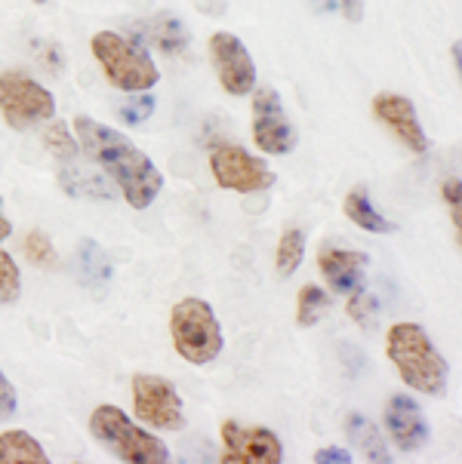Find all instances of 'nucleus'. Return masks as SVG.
Instances as JSON below:
<instances>
[{
	"label": "nucleus",
	"mask_w": 462,
	"mask_h": 464,
	"mask_svg": "<svg viewBox=\"0 0 462 464\" xmlns=\"http://www.w3.org/2000/svg\"><path fill=\"white\" fill-rule=\"evenodd\" d=\"M74 132H77V145L87 151V157L102 172H108L114 179L123 200L133 209L152 207L163 188V176L152 163V157L139 151L121 130L105 127V123L93 121L90 114H77Z\"/></svg>",
	"instance_id": "obj_1"
},
{
	"label": "nucleus",
	"mask_w": 462,
	"mask_h": 464,
	"mask_svg": "<svg viewBox=\"0 0 462 464\" xmlns=\"http://www.w3.org/2000/svg\"><path fill=\"white\" fill-rule=\"evenodd\" d=\"M386 353L404 384L426 397H441L450 382V366L419 324H395L386 335Z\"/></svg>",
	"instance_id": "obj_2"
},
{
	"label": "nucleus",
	"mask_w": 462,
	"mask_h": 464,
	"mask_svg": "<svg viewBox=\"0 0 462 464\" xmlns=\"http://www.w3.org/2000/svg\"><path fill=\"white\" fill-rule=\"evenodd\" d=\"M105 81L121 92H148L161 81V68L139 41H127L117 31H96L90 41Z\"/></svg>",
	"instance_id": "obj_3"
},
{
	"label": "nucleus",
	"mask_w": 462,
	"mask_h": 464,
	"mask_svg": "<svg viewBox=\"0 0 462 464\" xmlns=\"http://www.w3.org/2000/svg\"><path fill=\"white\" fill-rule=\"evenodd\" d=\"M90 434L93 440L114 455L117 461L127 464H167L170 450L161 437L148 434L139 424L130 421L123 409L112 403H102L90 415Z\"/></svg>",
	"instance_id": "obj_4"
},
{
	"label": "nucleus",
	"mask_w": 462,
	"mask_h": 464,
	"mask_svg": "<svg viewBox=\"0 0 462 464\" xmlns=\"http://www.w3.org/2000/svg\"><path fill=\"white\" fill-rule=\"evenodd\" d=\"M170 335L173 348L192 366H207L222 353V329L210 302L203 298H182L170 311Z\"/></svg>",
	"instance_id": "obj_5"
},
{
	"label": "nucleus",
	"mask_w": 462,
	"mask_h": 464,
	"mask_svg": "<svg viewBox=\"0 0 462 464\" xmlns=\"http://www.w3.org/2000/svg\"><path fill=\"white\" fill-rule=\"evenodd\" d=\"M0 114L6 127L31 130L56 117V99L25 71H0Z\"/></svg>",
	"instance_id": "obj_6"
},
{
	"label": "nucleus",
	"mask_w": 462,
	"mask_h": 464,
	"mask_svg": "<svg viewBox=\"0 0 462 464\" xmlns=\"http://www.w3.org/2000/svg\"><path fill=\"white\" fill-rule=\"evenodd\" d=\"M130 388H133V412H136V419L143 424L154 430L185 428L182 397H179V391L173 388L170 379L152 372H136Z\"/></svg>",
	"instance_id": "obj_7"
},
{
	"label": "nucleus",
	"mask_w": 462,
	"mask_h": 464,
	"mask_svg": "<svg viewBox=\"0 0 462 464\" xmlns=\"http://www.w3.org/2000/svg\"><path fill=\"white\" fill-rule=\"evenodd\" d=\"M210 169L219 188L238 194H260L269 191L278 182V176L269 169L262 157H253L238 145H219L210 154Z\"/></svg>",
	"instance_id": "obj_8"
},
{
	"label": "nucleus",
	"mask_w": 462,
	"mask_h": 464,
	"mask_svg": "<svg viewBox=\"0 0 462 464\" xmlns=\"http://www.w3.org/2000/svg\"><path fill=\"white\" fill-rule=\"evenodd\" d=\"M253 139L265 154H290L300 145V132L290 123L287 108L278 90L271 86H253Z\"/></svg>",
	"instance_id": "obj_9"
},
{
	"label": "nucleus",
	"mask_w": 462,
	"mask_h": 464,
	"mask_svg": "<svg viewBox=\"0 0 462 464\" xmlns=\"http://www.w3.org/2000/svg\"><path fill=\"white\" fill-rule=\"evenodd\" d=\"M222 461L229 464H280L284 461V446L275 430L262 424H241L222 421Z\"/></svg>",
	"instance_id": "obj_10"
},
{
	"label": "nucleus",
	"mask_w": 462,
	"mask_h": 464,
	"mask_svg": "<svg viewBox=\"0 0 462 464\" xmlns=\"http://www.w3.org/2000/svg\"><path fill=\"white\" fill-rule=\"evenodd\" d=\"M210 62H213L219 83H222V90L229 92V96H250V92H253L256 65L238 34H231V31H216V34L210 37Z\"/></svg>",
	"instance_id": "obj_11"
},
{
	"label": "nucleus",
	"mask_w": 462,
	"mask_h": 464,
	"mask_svg": "<svg viewBox=\"0 0 462 464\" xmlns=\"http://www.w3.org/2000/svg\"><path fill=\"white\" fill-rule=\"evenodd\" d=\"M370 108H373L376 121L401 141L407 151H413V154L428 151V136H426V130H422L417 108H413L410 99L401 96V92H379V96H373Z\"/></svg>",
	"instance_id": "obj_12"
},
{
	"label": "nucleus",
	"mask_w": 462,
	"mask_h": 464,
	"mask_svg": "<svg viewBox=\"0 0 462 464\" xmlns=\"http://www.w3.org/2000/svg\"><path fill=\"white\" fill-rule=\"evenodd\" d=\"M382 421H386L388 440L401 452H419V450H426L432 428H428L426 415H422V409H419V403L413 397H407V394L388 397L386 409H382Z\"/></svg>",
	"instance_id": "obj_13"
},
{
	"label": "nucleus",
	"mask_w": 462,
	"mask_h": 464,
	"mask_svg": "<svg viewBox=\"0 0 462 464\" xmlns=\"http://www.w3.org/2000/svg\"><path fill=\"white\" fill-rule=\"evenodd\" d=\"M367 253L358 249H342L333 243H324L318 249V271L324 274L327 283L342 295H351L355 289L364 286V271H367Z\"/></svg>",
	"instance_id": "obj_14"
},
{
	"label": "nucleus",
	"mask_w": 462,
	"mask_h": 464,
	"mask_svg": "<svg viewBox=\"0 0 462 464\" xmlns=\"http://www.w3.org/2000/svg\"><path fill=\"white\" fill-rule=\"evenodd\" d=\"M136 28L143 31V41L158 46L163 56H185L192 46V31L176 13H158Z\"/></svg>",
	"instance_id": "obj_15"
},
{
	"label": "nucleus",
	"mask_w": 462,
	"mask_h": 464,
	"mask_svg": "<svg viewBox=\"0 0 462 464\" xmlns=\"http://www.w3.org/2000/svg\"><path fill=\"white\" fill-rule=\"evenodd\" d=\"M77 274H81V283L96 298L108 293V283H112V262H108L105 249H102L93 237H81V243H77Z\"/></svg>",
	"instance_id": "obj_16"
},
{
	"label": "nucleus",
	"mask_w": 462,
	"mask_h": 464,
	"mask_svg": "<svg viewBox=\"0 0 462 464\" xmlns=\"http://www.w3.org/2000/svg\"><path fill=\"white\" fill-rule=\"evenodd\" d=\"M346 434H349L351 443L358 446V452H361L367 461H373V464H391V461H395V459H391V452H388V443H386V437H382V430L376 428L367 415L349 412L346 415Z\"/></svg>",
	"instance_id": "obj_17"
},
{
	"label": "nucleus",
	"mask_w": 462,
	"mask_h": 464,
	"mask_svg": "<svg viewBox=\"0 0 462 464\" xmlns=\"http://www.w3.org/2000/svg\"><path fill=\"white\" fill-rule=\"evenodd\" d=\"M342 212H346V216L361 227V231H370V234H395L398 231V225L373 207L370 191H367L364 185L351 188V191L346 194V200H342Z\"/></svg>",
	"instance_id": "obj_18"
},
{
	"label": "nucleus",
	"mask_w": 462,
	"mask_h": 464,
	"mask_svg": "<svg viewBox=\"0 0 462 464\" xmlns=\"http://www.w3.org/2000/svg\"><path fill=\"white\" fill-rule=\"evenodd\" d=\"M0 464H50V459L25 430H6L0 434Z\"/></svg>",
	"instance_id": "obj_19"
},
{
	"label": "nucleus",
	"mask_w": 462,
	"mask_h": 464,
	"mask_svg": "<svg viewBox=\"0 0 462 464\" xmlns=\"http://www.w3.org/2000/svg\"><path fill=\"white\" fill-rule=\"evenodd\" d=\"M305 258V231L302 227H287L284 237L278 243V256H275V271L278 277H293L300 271Z\"/></svg>",
	"instance_id": "obj_20"
},
{
	"label": "nucleus",
	"mask_w": 462,
	"mask_h": 464,
	"mask_svg": "<svg viewBox=\"0 0 462 464\" xmlns=\"http://www.w3.org/2000/svg\"><path fill=\"white\" fill-rule=\"evenodd\" d=\"M327 314H330V295H327L320 286H315V283L302 286L300 302H296V324L315 326L327 317Z\"/></svg>",
	"instance_id": "obj_21"
},
{
	"label": "nucleus",
	"mask_w": 462,
	"mask_h": 464,
	"mask_svg": "<svg viewBox=\"0 0 462 464\" xmlns=\"http://www.w3.org/2000/svg\"><path fill=\"white\" fill-rule=\"evenodd\" d=\"M44 145H46V151L62 163V167L74 163L77 154H81L77 136H72V132H68V123H62V121H50V127L44 130Z\"/></svg>",
	"instance_id": "obj_22"
},
{
	"label": "nucleus",
	"mask_w": 462,
	"mask_h": 464,
	"mask_svg": "<svg viewBox=\"0 0 462 464\" xmlns=\"http://www.w3.org/2000/svg\"><path fill=\"white\" fill-rule=\"evenodd\" d=\"M22 253H25L28 262L37 265V267L56 265V246H53V240L46 237L44 231H28L25 240H22Z\"/></svg>",
	"instance_id": "obj_23"
},
{
	"label": "nucleus",
	"mask_w": 462,
	"mask_h": 464,
	"mask_svg": "<svg viewBox=\"0 0 462 464\" xmlns=\"http://www.w3.org/2000/svg\"><path fill=\"white\" fill-rule=\"evenodd\" d=\"M349 317L361 329H370L376 326V320H379V302H376L364 286L355 289V293L349 295Z\"/></svg>",
	"instance_id": "obj_24"
},
{
	"label": "nucleus",
	"mask_w": 462,
	"mask_h": 464,
	"mask_svg": "<svg viewBox=\"0 0 462 464\" xmlns=\"http://www.w3.org/2000/svg\"><path fill=\"white\" fill-rule=\"evenodd\" d=\"M22 295V274L19 265L6 253H0V304H13Z\"/></svg>",
	"instance_id": "obj_25"
},
{
	"label": "nucleus",
	"mask_w": 462,
	"mask_h": 464,
	"mask_svg": "<svg viewBox=\"0 0 462 464\" xmlns=\"http://www.w3.org/2000/svg\"><path fill=\"white\" fill-rule=\"evenodd\" d=\"M154 108H158V102H154L152 92H130V102H123L117 111H121V117L130 127H139V123H145L154 114Z\"/></svg>",
	"instance_id": "obj_26"
},
{
	"label": "nucleus",
	"mask_w": 462,
	"mask_h": 464,
	"mask_svg": "<svg viewBox=\"0 0 462 464\" xmlns=\"http://www.w3.org/2000/svg\"><path fill=\"white\" fill-rule=\"evenodd\" d=\"M309 10H315L320 15L339 13L346 22H361L364 19V0H305Z\"/></svg>",
	"instance_id": "obj_27"
},
{
	"label": "nucleus",
	"mask_w": 462,
	"mask_h": 464,
	"mask_svg": "<svg viewBox=\"0 0 462 464\" xmlns=\"http://www.w3.org/2000/svg\"><path fill=\"white\" fill-rule=\"evenodd\" d=\"M34 56L41 62L44 71H50V74H62L65 71V53H62V46L56 41H34Z\"/></svg>",
	"instance_id": "obj_28"
},
{
	"label": "nucleus",
	"mask_w": 462,
	"mask_h": 464,
	"mask_svg": "<svg viewBox=\"0 0 462 464\" xmlns=\"http://www.w3.org/2000/svg\"><path fill=\"white\" fill-rule=\"evenodd\" d=\"M15 409H19V397H15V388L13 382L4 375V369H0V421L13 419Z\"/></svg>",
	"instance_id": "obj_29"
},
{
	"label": "nucleus",
	"mask_w": 462,
	"mask_h": 464,
	"mask_svg": "<svg viewBox=\"0 0 462 464\" xmlns=\"http://www.w3.org/2000/svg\"><path fill=\"white\" fill-rule=\"evenodd\" d=\"M444 200H447V207H450L453 227H457V237H459V231H462V207H459V179L457 176L444 182Z\"/></svg>",
	"instance_id": "obj_30"
},
{
	"label": "nucleus",
	"mask_w": 462,
	"mask_h": 464,
	"mask_svg": "<svg viewBox=\"0 0 462 464\" xmlns=\"http://www.w3.org/2000/svg\"><path fill=\"white\" fill-rule=\"evenodd\" d=\"M311 461L315 464H351L355 459H351V452L339 450V446H327V450H318Z\"/></svg>",
	"instance_id": "obj_31"
},
{
	"label": "nucleus",
	"mask_w": 462,
	"mask_h": 464,
	"mask_svg": "<svg viewBox=\"0 0 462 464\" xmlns=\"http://www.w3.org/2000/svg\"><path fill=\"white\" fill-rule=\"evenodd\" d=\"M13 234V222L6 218V212H4V200H0V243H4L6 237Z\"/></svg>",
	"instance_id": "obj_32"
},
{
	"label": "nucleus",
	"mask_w": 462,
	"mask_h": 464,
	"mask_svg": "<svg viewBox=\"0 0 462 464\" xmlns=\"http://www.w3.org/2000/svg\"><path fill=\"white\" fill-rule=\"evenodd\" d=\"M453 68H457V74L462 71V44L459 41L453 44Z\"/></svg>",
	"instance_id": "obj_33"
},
{
	"label": "nucleus",
	"mask_w": 462,
	"mask_h": 464,
	"mask_svg": "<svg viewBox=\"0 0 462 464\" xmlns=\"http://www.w3.org/2000/svg\"><path fill=\"white\" fill-rule=\"evenodd\" d=\"M31 4H46V0H31Z\"/></svg>",
	"instance_id": "obj_34"
}]
</instances>
